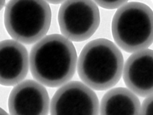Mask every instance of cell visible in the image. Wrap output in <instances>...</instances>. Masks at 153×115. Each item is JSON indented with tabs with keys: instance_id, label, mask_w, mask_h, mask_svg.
<instances>
[{
	"instance_id": "obj_1",
	"label": "cell",
	"mask_w": 153,
	"mask_h": 115,
	"mask_svg": "<svg viewBox=\"0 0 153 115\" xmlns=\"http://www.w3.org/2000/svg\"><path fill=\"white\" fill-rule=\"evenodd\" d=\"M77 57L71 41L60 34L47 35L33 46L29 65L33 76L44 85L56 87L73 78Z\"/></svg>"
},
{
	"instance_id": "obj_2",
	"label": "cell",
	"mask_w": 153,
	"mask_h": 115,
	"mask_svg": "<svg viewBox=\"0 0 153 115\" xmlns=\"http://www.w3.org/2000/svg\"><path fill=\"white\" fill-rule=\"evenodd\" d=\"M123 67V57L116 45L109 40L98 38L83 48L78 60L77 72L90 88L104 91L118 83Z\"/></svg>"
},
{
	"instance_id": "obj_3",
	"label": "cell",
	"mask_w": 153,
	"mask_h": 115,
	"mask_svg": "<svg viewBox=\"0 0 153 115\" xmlns=\"http://www.w3.org/2000/svg\"><path fill=\"white\" fill-rule=\"evenodd\" d=\"M113 38L128 53L147 49L153 43V11L148 5L137 2H127L113 16Z\"/></svg>"
},
{
	"instance_id": "obj_4",
	"label": "cell",
	"mask_w": 153,
	"mask_h": 115,
	"mask_svg": "<svg viewBox=\"0 0 153 115\" xmlns=\"http://www.w3.org/2000/svg\"><path fill=\"white\" fill-rule=\"evenodd\" d=\"M4 20L6 31L12 38L31 44L40 40L48 31L51 10L44 1H10L5 7Z\"/></svg>"
},
{
	"instance_id": "obj_5",
	"label": "cell",
	"mask_w": 153,
	"mask_h": 115,
	"mask_svg": "<svg viewBox=\"0 0 153 115\" xmlns=\"http://www.w3.org/2000/svg\"><path fill=\"white\" fill-rule=\"evenodd\" d=\"M58 20L64 37L71 41L81 42L95 33L100 24V13L94 1H67L60 7Z\"/></svg>"
},
{
	"instance_id": "obj_6",
	"label": "cell",
	"mask_w": 153,
	"mask_h": 115,
	"mask_svg": "<svg viewBox=\"0 0 153 115\" xmlns=\"http://www.w3.org/2000/svg\"><path fill=\"white\" fill-rule=\"evenodd\" d=\"M51 115H98L97 96L89 87L78 81L65 83L56 92L51 102Z\"/></svg>"
},
{
	"instance_id": "obj_7",
	"label": "cell",
	"mask_w": 153,
	"mask_h": 115,
	"mask_svg": "<svg viewBox=\"0 0 153 115\" xmlns=\"http://www.w3.org/2000/svg\"><path fill=\"white\" fill-rule=\"evenodd\" d=\"M50 98L45 87L32 80L20 82L13 89L8 99L11 115H47Z\"/></svg>"
},
{
	"instance_id": "obj_8",
	"label": "cell",
	"mask_w": 153,
	"mask_h": 115,
	"mask_svg": "<svg viewBox=\"0 0 153 115\" xmlns=\"http://www.w3.org/2000/svg\"><path fill=\"white\" fill-rule=\"evenodd\" d=\"M153 53L149 49L133 53L123 69L124 83L137 95L146 97L153 94Z\"/></svg>"
},
{
	"instance_id": "obj_9",
	"label": "cell",
	"mask_w": 153,
	"mask_h": 115,
	"mask_svg": "<svg viewBox=\"0 0 153 115\" xmlns=\"http://www.w3.org/2000/svg\"><path fill=\"white\" fill-rule=\"evenodd\" d=\"M29 58L26 48L20 42L6 40L0 43V83L13 86L20 83L28 73Z\"/></svg>"
},
{
	"instance_id": "obj_10",
	"label": "cell",
	"mask_w": 153,
	"mask_h": 115,
	"mask_svg": "<svg viewBox=\"0 0 153 115\" xmlns=\"http://www.w3.org/2000/svg\"><path fill=\"white\" fill-rule=\"evenodd\" d=\"M140 103L137 97L125 87L111 89L101 101V115H140Z\"/></svg>"
},
{
	"instance_id": "obj_11",
	"label": "cell",
	"mask_w": 153,
	"mask_h": 115,
	"mask_svg": "<svg viewBox=\"0 0 153 115\" xmlns=\"http://www.w3.org/2000/svg\"><path fill=\"white\" fill-rule=\"evenodd\" d=\"M153 94L146 97L140 105V115H153Z\"/></svg>"
},
{
	"instance_id": "obj_12",
	"label": "cell",
	"mask_w": 153,
	"mask_h": 115,
	"mask_svg": "<svg viewBox=\"0 0 153 115\" xmlns=\"http://www.w3.org/2000/svg\"><path fill=\"white\" fill-rule=\"evenodd\" d=\"M95 2L97 5H99L105 9H119L124 4L128 2L127 1H95Z\"/></svg>"
}]
</instances>
